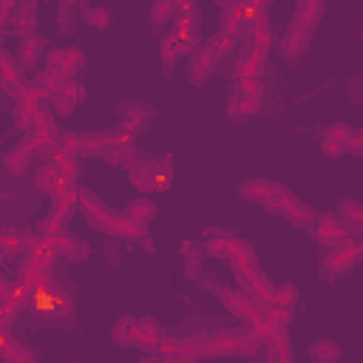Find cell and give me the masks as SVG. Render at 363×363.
<instances>
[{"label":"cell","mask_w":363,"mask_h":363,"mask_svg":"<svg viewBox=\"0 0 363 363\" xmlns=\"http://www.w3.org/2000/svg\"><path fill=\"white\" fill-rule=\"evenodd\" d=\"M235 281H238L241 292H244L261 312H264L267 306H272V292H275V286L267 281V275H264L258 267L238 269V272H235Z\"/></svg>","instance_id":"6da1fadb"},{"label":"cell","mask_w":363,"mask_h":363,"mask_svg":"<svg viewBox=\"0 0 363 363\" xmlns=\"http://www.w3.org/2000/svg\"><path fill=\"white\" fill-rule=\"evenodd\" d=\"M275 204H278V216H284L289 224L295 227H312L315 224V213L309 204H303L301 199H295L284 184L275 182Z\"/></svg>","instance_id":"7a4b0ae2"},{"label":"cell","mask_w":363,"mask_h":363,"mask_svg":"<svg viewBox=\"0 0 363 363\" xmlns=\"http://www.w3.org/2000/svg\"><path fill=\"white\" fill-rule=\"evenodd\" d=\"M77 210L88 218V224L94 227V230H99V233H108V227H111V221H113V210L108 207V204H102V199L96 196V193H91V190H79V199H77Z\"/></svg>","instance_id":"3957f363"},{"label":"cell","mask_w":363,"mask_h":363,"mask_svg":"<svg viewBox=\"0 0 363 363\" xmlns=\"http://www.w3.org/2000/svg\"><path fill=\"white\" fill-rule=\"evenodd\" d=\"M360 255H363V244H360V238H346L343 244H337V247H332V250L326 252L323 267H326V272L340 275V272H349V269L360 261Z\"/></svg>","instance_id":"277c9868"},{"label":"cell","mask_w":363,"mask_h":363,"mask_svg":"<svg viewBox=\"0 0 363 363\" xmlns=\"http://www.w3.org/2000/svg\"><path fill=\"white\" fill-rule=\"evenodd\" d=\"M82 62H85V54L79 48H51L45 54V71H54L62 79H74Z\"/></svg>","instance_id":"5b68a950"},{"label":"cell","mask_w":363,"mask_h":363,"mask_svg":"<svg viewBox=\"0 0 363 363\" xmlns=\"http://www.w3.org/2000/svg\"><path fill=\"white\" fill-rule=\"evenodd\" d=\"M218 298H221V303L227 306V312H230L233 318H241L247 326H252L255 320L264 318V312H261L241 289H227V286H221V289H218Z\"/></svg>","instance_id":"8992f818"},{"label":"cell","mask_w":363,"mask_h":363,"mask_svg":"<svg viewBox=\"0 0 363 363\" xmlns=\"http://www.w3.org/2000/svg\"><path fill=\"white\" fill-rule=\"evenodd\" d=\"M312 227H315V230H312L315 241H318L320 247H329V250L337 247V244H343V241L349 238V233H346V227H343V221H340L337 213H323V216H318Z\"/></svg>","instance_id":"52a82bcc"},{"label":"cell","mask_w":363,"mask_h":363,"mask_svg":"<svg viewBox=\"0 0 363 363\" xmlns=\"http://www.w3.org/2000/svg\"><path fill=\"white\" fill-rule=\"evenodd\" d=\"M201 354L204 357H235L238 354V337L233 329H216L201 337Z\"/></svg>","instance_id":"ba28073f"},{"label":"cell","mask_w":363,"mask_h":363,"mask_svg":"<svg viewBox=\"0 0 363 363\" xmlns=\"http://www.w3.org/2000/svg\"><path fill=\"white\" fill-rule=\"evenodd\" d=\"M238 196L247 199V201L261 204V207L269 210V213H278V204H275V182H267V179H247V182L238 184Z\"/></svg>","instance_id":"9c48e42d"},{"label":"cell","mask_w":363,"mask_h":363,"mask_svg":"<svg viewBox=\"0 0 363 363\" xmlns=\"http://www.w3.org/2000/svg\"><path fill=\"white\" fill-rule=\"evenodd\" d=\"M150 116H153V108H150V105L125 102V105H122V128H119V130L136 136L139 130H145V125L150 122Z\"/></svg>","instance_id":"30bf717a"},{"label":"cell","mask_w":363,"mask_h":363,"mask_svg":"<svg viewBox=\"0 0 363 363\" xmlns=\"http://www.w3.org/2000/svg\"><path fill=\"white\" fill-rule=\"evenodd\" d=\"M23 85H26L23 82V68L17 65L14 57H9L6 51H0V91H6L9 96L17 99V94H20Z\"/></svg>","instance_id":"8fae6325"},{"label":"cell","mask_w":363,"mask_h":363,"mask_svg":"<svg viewBox=\"0 0 363 363\" xmlns=\"http://www.w3.org/2000/svg\"><path fill=\"white\" fill-rule=\"evenodd\" d=\"M218 31L233 37V40H241L247 34V23H244V14H241V0L221 3V26H218Z\"/></svg>","instance_id":"7c38bea8"},{"label":"cell","mask_w":363,"mask_h":363,"mask_svg":"<svg viewBox=\"0 0 363 363\" xmlns=\"http://www.w3.org/2000/svg\"><path fill=\"white\" fill-rule=\"evenodd\" d=\"M309 40H312V31L306 28V26H301V23H289V28L284 31V37H281V51L292 60V57H301L303 51H306V45H309Z\"/></svg>","instance_id":"4fadbf2b"},{"label":"cell","mask_w":363,"mask_h":363,"mask_svg":"<svg viewBox=\"0 0 363 363\" xmlns=\"http://www.w3.org/2000/svg\"><path fill=\"white\" fill-rule=\"evenodd\" d=\"M252 244L250 241H244V238H235V235H213L207 244H204V252L207 255H213V258H233V255H238V252H244V250H250Z\"/></svg>","instance_id":"5bb4252c"},{"label":"cell","mask_w":363,"mask_h":363,"mask_svg":"<svg viewBox=\"0 0 363 363\" xmlns=\"http://www.w3.org/2000/svg\"><path fill=\"white\" fill-rule=\"evenodd\" d=\"M216 68H218V60L213 57V51H210L207 45H199V48L193 51V57H190V79H193L196 85H201V82H207V79L213 77Z\"/></svg>","instance_id":"9a60e30c"},{"label":"cell","mask_w":363,"mask_h":363,"mask_svg":"<svg viewBox=\"0 0 363 363\" xmlns=\"http://www.w3.org/2000/svg\"><path fill=\"white\" fill-rule=\"evenodd\" d=\"M162 337H164V335H162V326H159L156 318H139V320H136L133 346H139V349H145V352H153Z\"/></svg>","instance_id":"2e32d148"},{"label":"cell","mask_w":363,"mask_h":363,"mask_svg":"<svg viewBox=\"0 0 363 363\" xmlns=\"http://www.w3.org/2000/svg\"><path fill=\"white\" fill-rule=\"evenodd\" d=\"M48 244H51L54 255H62V258H68V261H82V258H88V244L79 241V238H74V235H68V233L48 238Z\"/></svg>","instance_id":"e0dca14e"},{"label":"cell","mask_w":363,"mask_h":363,"mask_svg":"<svg viewBox=\"0 0 363 363\" xmlns=\"http://www.w3.org/2000/svg\"><path fill=\"white\" fill-rule=\"evenodd\" d=\"M108 235L128 238V241H142V238H147V230H145V224L128 218L125 213H116L113 221H111V227H108Z\"/></svg>","instance_id":"ac0fdd59"},{"label":"cell","mask_w":363,"mask_h":363,"mask_svg":"<svg viewBox=\"0 0 363 363\" xmlns=\"http://www.w3.org/2000/svg\"><path fill=\"white\" fill-rule=\"evenodd\" d=\"M45 45H48V43H45L43 37H37V34L23 37V40H20V48H17V65H20L23 71H26V68H34Z\"/></svg>","instance_id":"d6986e66"},{"label":"cell","mask_w":363,"mask_h":363,"mask_svg":"<svg viewBox=\"0 0 363 363\" xmlns=\"http://www.w3.org/2000/svg\"><path fill=\"white\" fill-rule=\"evenodd\" d=\"M153 173H156V162H145V159H136L130 167H128V176H130V184L142 193H150L153 190Z\"/></svg>","instance_id":"ffe728a7"},{"label":"cell","mask_w":363,"mask_h":363,"mask_svg":"<svg viewBox=\"0 0 363 363\" xmlns=\"http://www.w3.org/2000/svg\"><path fill=\"white\" fill-rule=\"evenodd\" d=\"M26 258H34V261H40V264H45V267H51L54 261H57V255H54V250H51V244H48V238H43V235H26Z\"/></svg>","instance_id":"44dd1931"},{"label":"cell","mask_w":363,"mask_h":363,"mask_svg":"<svg viewBox=\"0 0 363 363\" xmlns=\"http://www.w3.org/2000/svg\"><path fill=\"white\" fill-rule=\"evenodd\" d=\"M320 17H323V0H303V3H298V9H295V23H301V26H306L309 31L320 23Z\"/></svg>","instance_id":"7402d4cb"},{"label":"cell","mask_w":363,"mask_h":363,"mask_svg":"<svg viewBox=\"0 0 363 363\" xmlns=\"http://www.w3.org/2000/svg\"><path fill=\"white\" fill-rule=\"evenodd\" d=\"M28 164H31V153H28L20 142L3 156V167H6L9 176H23V173L28 170Z\"/></svg>","instance_id":"603a6c76"},{"label":"cell","mask_w":363,"mask_h":363,"mask_svg":"<svg viewBox=\"0 0 363 363\" xmlns=\"http://www.w3.org/2000/svg\"><path fill=\"white\" fill-rule=\"evenodd\" d=\"M31 130H37V133H43V136H48V139H54L57 142V122H54V113H51V108L48 105H37L34 108V116H31Z\"/></svg>","instance_id":"cb8c5ba5"},{"label":"cell","mask_w":363,"mask_h":363,"mask_svg":"<svg viewBox=\"0 0 363 363\" xmlns=\"http://www.w3.org/2000/svg\"><path fill=\"white\" fill-rule=\"evenodd\" d=\"M340 221H343L349 238H357L360 224H363V204H357V201H343V204H340Z\"/></svg>","instance_id":"d4e9b609"},{"label":"cell","mask_w":363,"mask_h":363,"mask_svg":"<svg viewBox=\"0 0 363 363\" xmlns=\"http://www.w3.org/2000/svg\"><path fill=\"white\" fill-rule=\"evenodd\" d=\"M125 216L133 218V221H139V224H147V221L156 216V204H153L147 196H139V199H133V201L128 204Z\"/></svg>","instance_id":"484cf974"},{"label":"cell","mask_w":363,"mask_h":363,"mask_svg":"<svg viewBox=\"0 0 363 363\" xmlns=\"http://www.w3.org/2000/svg\"><path fill=\"white\" fill-rule=\"evenodd\" d=\"M309 357L315 363H335L340 357V346L335 340H315L309 346Z\"/></svg>","instance_id":"4316f807"},{"label":"cell","mask_w":363,"mask_h":363,"mask_svg":"<svg viewBox=\"0 0 363 363\" xmlns=\"http://www.w3.org/2000/svg\"><path fill=\"white\" fill-rule=\"evenodd\" d=\"M292 343L286 335H281L278 340L267 343V363H292Z\"/></svg>","instance_id":"83f0119b"},{"label":"cell","mask_w":363,"mask_h":363,"mask_svg":"<svg viewBox=\"0 0 363 363\" xmlns=\"http://www.w3.org/2000/svg\"><path fill=\"white\" fill-rule=\"evenodd\" d=\"M207 48H210V51H213V57L221 62V60H227V57L238 48V40H233V37H227V34L216 31V34L207 40Z\"/></svg>","instance_id":"f1b7e54d"},{"label":"cell","mask_w":363,"mask_h":363,"mask_svg":"<svg viewBox=\"0 0 363 363\" xmlns=\"http://www.w3.org/2000/svg\"><path fill=\"white\" fill-rule=\"evenodd\" d=\"M133 329H136V318H130V315L119 318V320L113 323V329H111L113 343H116V346H133Z\"/></svg>","instance_id":"f546056e"},{"label":"cell","mask_w":363,"mask_h":363,"mask_svg":"<svg viewBox=\"0 0 363 363\" xmlns=\"http://www.w3.org/2000/svg\"><path fill=\"white\" fill-rule=\"evenodd\" d=\"M26 250V235L17 230H0V252L3 255H20Z\"/></svg>","instance_id":"4dcf8cb0"},{"label":"cell","mask_w":363,"mask_h":363,"mask_svg":"<svg viewBox=\"0 0 363 363\" xmlns=\"http://www.w3.org/2000/svg\"><path fill=\"white\" fill-rule=\"evenodd\" d=\"M82 17H85L88 26H94V28H108V26L113 23L111 9H105V6H82Z\"/></svg>","instance_id":"1f68e13d"},{"label":"cell","mask_w":363,"mask_h":363,"mask_svg":"<svg viewBox=\"0 0 363 363\" xmlns=\"http://www.w3.org/2000/svg\"><path fill=\"white\" fill-rule=\"evenodd\" d=\"M11 23H14V28L23 34V37H28L31 31H34V6L31 3H17V17H11Z\"/></svg>","instance_id":"d6a6232c"},{"label":"cell","mask_w":363,"mask_h":363,"mask_svg":"<svg viewBox=\"0 0 363 363\" xmlns=\"http://www.w3.org/2000/svg\"><path fill=\"white\" fill-rule=\"evenodd\" d=\"M31 116H34V105L17 96V99H14V111H11V119H14V125H17L23 133H28V130H31Z\"/></svg>","instance_id":"836d02e7"},{"label":"cell","mask_w":363,"mask_h":363,"mask_svg":"<svg viewBox=\"0 0 363 363\" xmlns=\"http://www.w3.org/2000/svg\"><path fill=\"white\" fill-rule=\"evenodd\" d=\"M235 94L244 96V99H250V102H255V105H261V99H264V82L261 79H238L235 82Z\"/></svg>","instance_id":"e575fe53"},{"label":"cell","mask_w":363,"mask_h":363,"mask_svg":"<svg viewBox=\"0 0 363 363\" xmlns=\"http://www.w3.org/2000/svg\"><path fill=\"white\" fill-rule=\"evenodd\" d=\"M258 108L261 105H255V102H250V99H244V96H233L230 102H227V113L238 122V119H247V116H252V113H258Z\"/></svg>","instance_id":"d590c367"},{"label":"cell","mask_w":363,"mask_h":363,"mask_svg":"<svg viewBox=\"0 0 363 363\" xmlns=\"http://www.w3.org/2000/svg\"><path fill=\"white\" fill-rule=\"evenodd\" d=\"M272 303H275V306H284V309H295V303H298V289H295V284H289V281L278 284L275 292H272Z\"/></svg>","instance_id":"8d00e7d4"},{"label":"cell","mask_w":363,"mask_h":363,"mask_svg":"<svg viewBox=\"0 0 363 363\" xmlns=\"http://www.w3.org/2000/svg\"><path fill=\"white\" fill-rule=\"evenodd\" d=\"M204 354H201V337H184L182 343H179V357H176V363H196V360H201Z\"/></svg>","instance_id":"74e56055"},{"label":"cell","mask_w":363,"mask_h":363,"mask_svg":"<svg viewBox=\"0 0 363 363\" xmlns=\"http://www.w3.org/2000/svg\"><path fill=\"white\" fill-rule=\"evenodd\" d=\"M51 164H54V170H57L60 176H68V179H74V182H77V176H79V159H77V156L54 153Z\"/></svg>","instance_id":"f35d334b"},{"label":"cell","mask_w":363,"mask_h":363,"mask_svg":"<svg viewBox=\"0 0 363 363\" xmlns=\"http://www.w3.org/2000/svg\"><path fill=\"white\" fill-rule=\"evenodd\" d=\"M108 142V133H88L79 136V156H99Z\"/></svg>","instance_id":"ab89813d"},{"label":"cell","mask_w":363,"mask_h":363,"mask_svg":"<svg viewBox=\"0 0 363 363\" xmlns=\"http://www.w3.org/2000/svg\"><path fill=\"white\" fill-rule=\"evenodd\" d=\"M57 179H60V173L54 170L51 162H48V164H40V167L34 170V187L43 190V193H48V190L57 184Z\"/></svg>","instance_id":"60d3db41"},{"label":"cell","mask_w":363,"mask_h":363,"mask_svg":"<svg viewBox=\"0 0 363 363\" xmlns=\"http://www.w3.org/2000/svg\"><path fill=\"white\" fill-rule=\"evenodd\" d=\"M170 179H173V162L170 156H164L162 162H156V173H153V190L164 193L170 187Z\"/></svg>","instance_id":"b9f144b4"},{"label":"cell","mask_w":363,"mask_h":363,"mask_svg":"<svg viewBox=\"0 0 363 363\" xmlns=\"http://www.w3.org/2000/svg\"><path fill=\"white\" fill-rule=\"evenodd\" d=\"M292 318H295V309H284V306H275V303L264 309V320H269L278 329H286L292 323Z\"/></svg>","instance_id":"7bdbcfd3"},{"label":"cell","mask_w":363,"mask_h":363,"mask_svg":"<svg viewBox=\"0 0 363 363\" xmlns=\"http://www.w3.org/2000/svg\"><path fill=\"white\" fill-rule=\"evenodd\" d=\"M235 337H238V354H244V357H255V354L261 352V343H258V337H255L250 329H238Z\"/></svg>","instance_id":"ee69618b"},{"label":"cell","mask_w":363,"mask_h":363,"mask_svg":"<svg viewBox=\"0 0 363 363\" xmlns=\"http://www.w3.org/2000/svg\"><path fill=\"white\" fill-rule=\"evenodd\" d=\"M99 159H102V162H108V164H128V167L136 162V159H130V156H128V150H122V147H116V145H111V142H105V147H102Z\"/></svg>","instance_id":"f6af8a7d"},{"label":"cell","mask_w":363,"mask_h":363,"mask_svg":"<svg viewBox=\"0 0 363 363\" xmlns=\"http://www.w3.org/2000/svg\"><path fill=\"white\" fill-rule=\"evenodd\" d=\"M34 85H37V88H43V91L51 96V94H57V91H60L62 77H60V74H54V71H45V68H43V71H37Z\"/></svg>","instance_id":"bcb514c9"},{"label":"cell","mask_w":363,"mask_h":363,"mask_svg":"<svg viewBox=\"0 0 363 363\" xmlns=\"http://www.w3.org/2000/svg\"><path fill=\"white\" fill-rule=\"evenodd\" d=\"M48 108H51V113H54V116H68V113L77 108V102H74L68 94L57 91V94H51V99H48Z\"/></svg>","instance_id":"7dc6e473"},{"label":"cell","mask_w":363,"mask_h":363,"mask_svg":"<svg viewBox=\"0 0 363 363\" xmlns=\"http://www.w3.org/2000/svg\"><path fill=\"white\" fill-rule=\"evenodd\" d=\"M179 343H182L179 337H162L153 352L159 354L162 363H176V357H179Z\"/></svg>","instance_id":"c3c4849f"},{"label":"cell","mask_w":363,"mask_h":363,"mask_svg":"<svg viewBox=\"0 0 363 363\" xmlns=\"http://www.w3.org/2000/svg\"><path fill=\"white\" fill-rule=\"evenodd\" d=\"M3 363H34V352L28 346H23V343L14 340L9 346V352L3 354Z\"/></svg>","instance_id":"681fc988"},{"label":"cell","mask_w":363,"mask_h":363,"mask_svg":"<svg viewBox=\"0 0 363 363\" xmlns=\"http://www.w3.org/2000/svg\"><path fill=\"white\" fill-rule=\"evenodd\" d=\"M79 136L82 133H60L57 136V153H65V156H77L79 159Z\"/></svg>","instance_id":"f907efd6"},{"label":"cell","mask_w":363,"mask_h":363,"mask_svg":"<svg viewBox=\"0 0 363 363\" xmlns=\"http://www.w3.org/2000/svg\"><path fill=\"white\" fill-rule=\"evenodd\" d=\"M173 14H176V3H173V0H156V3L150 6L153 23H167Z\"/></svg>","instance_id":"816d5d0a"},{"label":"cell","mask_w":363,"mask_h":363,"mask_svg":"<svg viewBox=\"0 0 363 363\" xmlns=\"http://www.w3.org/2000/svg\"><path fill=\"white\" fill-rule=\"evenodd\" d=\"M77 9V3H71V0H62L60 3V31L62 34H68V31H74V23H71V11Z\"/></svg>","instance_id":"f5cc1de1"},{"label":"cell","mask_w":363,"mask_h":363,"mask_svg":"<svg viewBox=\"0 0 363 363\" xmlns=\"http://www.w3.org/2000/svg\"><path fill=\"white\" fill-rule=\"evenodd\" d=\"M159 54H162V62H164V65H173V62H176V57H179V48H176V40H173L170 34L162 40V45H159Z\"/></svg>","instance_id":"db71d44e"},{"label":"cell","mask_w":363,"mask_h":363,"mask_svg":"<svg viewBox=\"0 0 363 363\" xmlns=\"http://www.w3.org/2000/svg\"><path fill=\"white\" fill-rule=\"evenodd\" d=\"M343 150H349V153H354V156L363 153V130H360V128H352V130H349V136H346V142H343Z\"/></svg>","instance_id":"11a10c76"},{"label":"cell","mask_w":363,"mask_h":363,"mask_svg":"<svg viewBox=\"0 0 363 363\" xmlns=\"http://www.w3.org/2000/svg\"><path fill=\"white\" fill-rule=\"evenodd\" d=\"M320 150H323V156H329V159H340V156L346 153L337 139H326V136H323V142H320Z\"/></svg>","instance_id":"9f6ffc18"},{"label":"cell","mask_w":363,"mask_h":363,"mask_svg":"<svg viewBox=\"0 0 363 363\" xmlns=\"http://www.w3.org/2000/svg\"><path fill=\"white\" fill-rule=\"evenodd\" d=\"M349 130H352L349 125L335 122V125H329V128H326V133H323V136H326V139H337V142L343 145V142H346V136H349Z\"/></svg>","instance_id":"6f0895ef"},{"label":"cell","mask_w":363,"mask_h":363,"mask_svg":"<svg viewBox=\"0 0 363 363\" xmlns=\"http://www.w3.org/2000/svg\"><path fill=\"white\" fill-rule=\"evenodd\" d=\"M176 17H199V9L190 0H182V3H176Z\"/></svg>","instance_id":"680465c9"},{"label":"cell","mask_w":363,"mask_h":363,"mask_svg":"<svg viewBox=\"0 0 363 363\" xmlns=\"http://www.w3.org/2000/svg\"><path fill=\"white\" fill-rule=\"evenodd\" d=\"M11 286H14V281H11L9 275H3V272H0V301H9Z\"/></svg>","instance_id":"91938a15"},{"label":"cell","mask_w":363,"mask_h":363,"mask_svg":"<svg viewBox=\"0 0 363 363\" xmlns=\"http://www.w3.org/2000/svg\"><path fill=\"white\" fill-rule=\"evenodd\" d=\"M182 255H187V258H199V250H196V244L193 241H182Z\"/></svg>","instance_id":"94428289"},{"label":"cell","mask_w":363,"mask_h":363,"mask_svg":"<svg viewBox=\"0 0 363 363\" xmlns=\"http://www.w3.org/2000/svg\"><path fill=\"white\" fill-rule=\"evenodd\" d=\"M199 272V258H187V278H196Z\"/></svg>","instance_id":"6125c7cd"},{"label":"cell","mask_w":363,"mask_h":363,"mask_svg":"<svg viewBox=\"0 0 363 363\" xmlns=\"http://www.w3.org/2000/svg\"><path fill=\"white\" fill-rule=\"evenodd\" d=\"M0 312H3V301H0Z\"/></svg>","instance_id":"be15d7a7"},{"label":"cell","mask_w":363,"mask_h":363,"mask_svg":"<svg viewBox=\"0 0 363 363\" xmlns=\"http://www.w3.org/2000/svg\"><path fill=\"white\" fill-rule=\"evenodd\" d=\"M0 45H3V37H0ZM0 51H3V48H0Z\"/></svg>","instance_id":"e7e4bbea"}]
</instances>
